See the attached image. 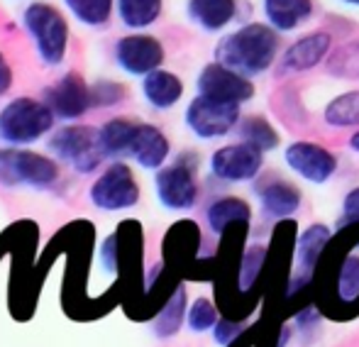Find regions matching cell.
<instances>
[{
	"instance_id": "cell-29",
	"label": "cell",
	"mask_w": 359,
	"mask_h": 347,
	"mask_svg": "<svg viewBox=\"0 0 359 347\" xmlns=\"http://www.w3.org/2000/svg\"><path fill=\"white\" fill-rule=\"evenodd\" d=\"M330 72L345 79H359V44H347L337 49L330 62Z\"/></svg>"
},
{
	"instance_id": "cell-36",
	"label": "cell",
	"mask_w": 359,
	"mask_h": 347,
	"mask_svg": "<svg viewBox=\"0 0 359 347\" xmlns=\"http://www.w3.org/2000/svg\"><path fill=\"white\" fill-rule=\"evenodd\" d=\"M13 67H10V62L5 59V54L0 52V98H3L5 93L10 90L13 86Z\"/></svg>"
},
{
	"instance_id": "cell-35",
	"label": "cell",
	"mask_w": 359,
	"mask_h": 347,
	"mask_svg": "<svg viewBox=\"0 0 359 347\" xmlns=\"http://www.w3.org/2000/svg\"><path fill=\"white\" fill-rule=\"evenodd\" d=\"M230 347H266V338L262 333H257V328L245 330V333L237 338V343L232 340Z\"/></svg>"
},
{
	"instance_id": "cell-24",
	"label": "cell",
	"mask_w": 359,
	"mask_h": 347,
	"mask_svg": "<svg viewBox=\"0 0 359 347\" xmlns=\"http://www.w3.org/2000/svg\"><path fill=\"white\" fill-rule=\"evenodd\" d=\"M115 8L125 27L144 29L159 20L161 0H115Z\"/></svg>"
},
{
	"instance_id": "cell-8",
	"label": "cell",
	"mask_w": 359,
	"mask_h": 347,
	"mask_svg": "<svg viewBox=\"0 0 359 347\" xmlns=\"http://www.w3.org/2000/svg\"><path fill=\"white\" fill-rule=\"evenodd\" d=\"M156 198L169 210H189L198 198V184L196 172L186 159H179L171 167H161L154 179Z\"/></svg>"
},
{
	"instance_id": "cell-20",
	"label": "cell",
	"mask_w": 359,
	"mask_h": 347,
	"mask_svg": "<svg viewBox=\"0 0 359 347\" xmlns=\"http://www.w3.org/2000/svg\"><path fill=\"white\" fill-rule=\"evenodd\" d=\"M137 123L125 118H113L98 128L100 147L105 157H130V144H133Z\"/></svg>"
},
{
	"instance_id": "cell-7",
	"label": "cell",
	"mask_w": 359,
	"mask_h": 347,
	"mask_svg": "<svg viewBox=\"0 0 359 347\" xmlns=\"http://www.w3.org/2000/svg\"><path fill=\"white\" fill-rule=\"evenodd\" d=\"M44 103L52 108L57 120H79L93 108V90L83 81V76L69 72L44 90Z\"/></svg>"
},
{
	"instance_id": "cell-32",
	"label": "cell",
	"mask_w": 359,
	"mask_h": 347,
	"mask_svg": "<svg viewBox=\"0 0 359 347\" xmlns=\"http://www.w3.org/2000/svg\"><path fill=\"white\" fill-rule=\"evenodd\" d=\"M90 90H93V108L118 105L125 100V88L118 81H100L95 86H90Z\"/></svg>"
},
{
	"instance_id": "cell-10",
	"label": "cell",
	"mask_w": 359,
	"mask_h": 347,
	"mask_svg": "<svg viewBox=\"0 0 359 347\" xmlns=\"http://www.w3.org/2000/svg\"><path fill=\"white\" fill-rule=\"evenodd\" d=\"M237 120H240V105L220 103L203 95H198L186 110V125L191 128V132L203 140L227 135L237 125Z\"/></svg>"
},
{
	"instance_id": "cell-34",
	"label": "cell",
	"mask_w": 359,
	"mask_h": 347,
	"mask_svg": "<svg viewBox=\"0 0 359 347\" xmlns=\"http://www.w3.org/2000/svg\"><path fill=\"white\" fill-rule=\"evenodd\" d=\"M359 223V189L350 191L342 205V225H355Z\"/></svg>"
},
{
	"instance_id": "cell-13",
	"label": "cell",
	"mask_w": 359,
	"mask_h": 347,
	"mask_svg": "<svg viewBox=\"0 0 359 347\" xmlns=\"http://www.w3.org/2000/svg\"><path fill=\"white\" fill-rule=\"evenodd\" d=\"M330 245V230L325 225H311L301 238L296 240V274L291 276L288 294L301 291L313 279L318 269V261L325 254V247Z\"/></svg>"
},
{
	"instance_id": "cell-30",
	"label": "cell",
	"mask_w": 359,
	"mask_h": 347,
	"mask_svg": "<svg viewBox=\"0 0 359 347\" xmlns=\"http://www.w3.org/2000/svg\"><path fill=\"white\" fill-rule=\"evenodd\" d=\"M266 252L262 247H255L242 257L240 261V291H250L255 281L259 279V271L264 266Z\"/></svg>"
},
{
	"instance_id": "cell-33",
	"label": "cell",
	"mask_w": 359,
	"mask_h": 347,
	"mask_svg": "<svg viewBox=\"0 0 359 347\" xmlns=\"http://www.w3.org/2000/svg\"><path fill=\"white\" fill-rule=\"evenodd\" d=\"M213 330H215V340L220 345H230L232 340H237L242 333H245L240 320H232V318H217Z\"/></svg>"
},
{
	"instance_id": "cell-14",
	"label": "cell",
	"mask_w": 359,
	"mask_h": 347,
	"mask_svg": "<svg viewBox=\"0 0 359 347\" xmlns=\"http://www.w3.org/2000/svg\"><path fill=\"white\" fill-rule=\"evenodd\" d=\"M286 162L296 174L303 179L313 181V184H325L332 174H335V157L327 152L325 147L313 142H293L286 149Z\"/></svg>"
},
{
	"instance_id": "cell-6",
	"label": "cell",
	"mask_w": 359,
	"mask_h": 347,
	"mask_svg": "<svg viewBox=\"0 0 359 347\" xmlns=\"http://www.w3.org/2000/svg\"><path fill=\"white\" fill-rule=\"evenodd\" d=\"M88 198L95 208L105 210V213L128 210L140 203V184L128 164L113 162L93 181V186L88 191Z\"/></svg>"
},
{
	"instance_id": "cell-5",
	"label": "cell",
	"mask_w": 359,
	"mask_h": 347,
	"mask_svg": "<svg viewBox=\"0 0 359 347\" xmlns=\"http://www.w3.org/2000/svg\"><path fill=\"white\" fill-rule=\"evenodd\" d=\"M49 152L79 174L95 172L105 159L98 130L88 125H67L57 130L49 140Z\"/></svg>"
},
{
	"instance_id": "cell-3",
	"label": "cell",
	"mask_w": 359,
	"mask_h": 347,
	"mask_svg": "<svg viewBox=\"0 0 359 347\" xmlns=\"http://www.w3.org/2000/svg\"><path fill=\"white\" fill-rule=\"evenodd\" d=\"M54 113L44 100L20 95L0 108V142L25 147L42 140L54 128Z\"/></svg>"
},
{
	"instance_id": "cell-11",
	"label": "cell",
	"mask_w": 359,
	"mask_h": 347,
	"mask_svg": "<svg viewBox=\"0 0 359 347\" xmlns=\"http://www.w3.org/2000/svg\"><path fill=\"white\" fill-rule=\"evenodd\" d=\"M198 95L210 100H220V103L240 105L255 95V86L247 81L242 74L232 72L230 67L215 62L201 72L198 76Z\"/></svg>"
},
{
	"instance_id": "cell-22",
	"label": "cell",
	"mask_w": 359,
	"mask_h": 347,
	"mask_svg": "<svg viewBox=\"0 0 359 347\" xmlns=\"http://www.w3.org/2000/svg\"><path fill=\"white\" fill-rule=\"evenodd\" d=\"M301 205V191L288 181H271L262 189V208L274 218H288Z\"/></svg>"
},
{
	"instance_id": "cell-28",
	"label": "cell",
	"mask_w": 359,
	"mask_h": 347,
	"mask_svg": "<svg viewBox=\"0 0 359 347\" xmlns=\"http://www.w3.org/2000/svg\"><path fill=\"white\" fill-rule=\"evenodd\" d=\"M240 135H242V142L252 144V147L262 149V152H266V149H274L276 144H279V135H276V130L271 128L264 118L242 120V123H240Z\"/></svg>"
},
{
	"instance_id": "cell-2",
	"label": "cell",
	"mask_w": 359,
	"mask_h": 347,
	"mask_svg": "<svg viewBox=\"0 0 359 347\" xmlns=\"http://www.w3.org/2000/svg\"><path fill=\"white\" fill-rule=\"evenodd\" d=\"M22 27L44 67H62L72 42L69 22L59 8L34 0L25 8Z\"/></svg>"
},
{
	"instance_id": "cell-23",
	"label": "cell",
	"mask_w": 359,
	"mask_h": 347,
	"mask_svg": "<svg viewBox=\"0 0 359 347\" xmlns=\"http://www.w3.org/2000/svg\"><path fill=\"white\" fill-rule=\"evenodd\" d=\"M250 218H252V210L242 198H220L208 208L210 230L217 235H225L235 225H247Z\"/></svg>"
},
{
	"instance_id": "cell-26",
	"label": "cell",
	"mask_w": 359,
	"mask_h": 347,
	"mask_svg": "<svg viewBox=\"0 0 359 347\" xmlns=\"http://www.w3.org/2000/svg\"><path fill=\"white\" fill-rule=\"evenodd\" d=\"M64 5L83 27H105L113 18V0H64Z\"/></svg>"
},
{
	"instance_id": "cell-15",
	"label": "cell",
	"mask_w": 359,
	"mask_h": 347,
	"mask_svg": "<svg viewBox=\"0 0 359 347\" xmlns=\"http://www.w3.org/2000/svg\"><path fill=\"white\" fill-rule=\"evenodd\" d=\"M169 140L156 125L137 123L133 144H130V157L142 169H161V164L169 157Z\"/></svg>"
},
{
	"instance_id": "cell-18",
	"label": "cell",
	"mask_w": 359,
	"mask_h": 347,
	"mask_svg": "<svg viewBox=\"0 0 359 347\" xmlns=\"http://www.w3.org/2000/svg\"><path fill=\"white\" fill-rule=\"evenodd\" d=\"M327 49H330V34L327 32L306 34V37L298 39L286 52L281 69H284V72H306V69H313L325 57Z\"/></svg>"
},
{
	"instance_id": "cell-12",
	"label": "cell",
	"mask_w": 359,
	"mask_h": 347,
	"mask_svg": "<svg viewBox=\"0 0 359 347\" xmlns=\"http://www.w3.org/2000/svg\"><path fill=\"white\" fill-rule=\"evenodd\" d=\"M210 169L222 181H250L262 169V149L247 142L227 144L213 154Z\"/></svg>"
},
{
	"instance_id": "cell-27",
	"label": "cell",
	"mask_w": 359,
	"mask_h": 347,
	"mask_svg": "<svg viewBox=\"0 0 359 347\" xmlns=\"http://www.w3.org/2000/svg\"><path fill=\"white\" fill-rule=\"evenodd\" d=\"M325 120L332 128H352V125H359V90H350V93L332 100L325 108Z\"/></svg>"
},
{
	"instance_id": "cell-25",
	"label": "cell",
	"mask_w": 359,
	"mask_h": 347,
	"mask_svg": "<svg viewBox=\"0 0 359 347\" xmlns=\"http://www.w3.org/2000/svg\"><path fill=\"white\" fill-rule=\"evenodd\" d=\"M266 18L271 20L276 29H293L298 22L311 15V0H264Z\"/></svg>"
},
{
	"instance_id": "cell-17",
	"label": "cell",
	"mask_w": 359,
	"mask_h": 347,
	"mask_svg": "<svg viewBox=\"0 0 359 347\" xmlns=\"http://www.w3.org/2000/svg\"><path fill=\"white\" fill-rule=\"evenodd\" d=\"M142 93L144 100L156 110H169L184 95V83L176 74L164 72V69H156V72L147 74L142 81Z\"/></svg>"
},
{
	"instance_id": "cell-38",
	"label": "cell",
	"mask_w": 359,
	"mask_h": 347,
	"mask_svg": "<svg viewBox=\"0 0 359 347\" xmlns=\"http://www.w3.org/2000/svg\"><path fill=\"white\" fill-rule=\"evenodd\" d=\"M345 3H352V5H359V0H345Z\"/></svg>"
},
{
	"instance_id": "cell-31",
	"label": "cell",
	"mask_w": 359,
	"mask_h": 347,
	"mask_svg": "<svg viewBox=\"0 0 359 347\" xmlns=\"http://www.w3.org/2000/svg\"><path fill=\"white\" fill-rule=\"evenodd\" d=\"M217 323V311L208 299H198L189 308V325L196 333H203V330L215 328Z\"/></svg>"
},
{
	"instance_id": "cell-1",
	"label": "cell",
	"mask_w": 359,
	"mask_h": 347,
	"mask_svg": "<svg viewBox=\"0 0 359 347\" xmlns=\"http://www.w3.org/2000/svg\"><path fill=\"white\" fill-rule=\"evenodd\" d=\"M276 49H279V37L274 29L255 22L227 34L217 44L215 54L217 62L230 67L232 72L242 74V76H252V74H259L271 67Z\"/></svg>"
},
{
	"instance_id": "cell-21",
	"label": "cell",
	"mask_w": 359,
	"mask_h": 347,
	"mask_svg": "<svg viewBox=\"0 0 359 347\" xmlns=\"http://www.w3.org/2000/svg\"><path fill=\"white\" fill-rule=\"evenodd\" d=\"M186 318V289L184 284L174 286L169 296H166L164 306L159 308L154 318V335L161 340L174 338L176 333L181 330V323Z\"/></svg>"
},
{
	"instance_id": "cell-16",
	"label": "cell",
	"mask_w": 359,
	"mask_h": 347,
	"mask_svg": "<svg viewBox=\"0 0 359 347\" xmlns=\"http://www.w3.org/2000/svg\"><path fill=\"white\" fill-rule=\"evenodd\" d=\"M335 264V279H332V304H337L340 308H355L359 301V254L355 250H347L340 254H330V259Z\"/></svg>"
},
{
	"instance_id": "cell-9",
	"label": "cell",
	"mask_w": 359,
	"mask_h": 347,
	"mask_svg": "<svg viewBox=\"0 0 359 347\" xmlns=\"http://www.w3.org/2000/svg\"><path fill=\"white\" fill-rule=\"evenodd\" d=\"M115 64L128 76H147L164 64V47L151 34H128L115 42Z\"/></svg>"
},
{
	"instance_id": "cell-19",
	"label": "cell",
	"mask_w": 359,
	"mask_h": 347,
	"mask_svg": "<svg viewBox=\"0 0 359 347\" xmlns=\"http://www.w3.org/2000/svg\"><path fill=\"white\" fill-rule=\"evenodd\" d=\"M235 0H189V18L203 29H222L235 18Z\"/></svg>"
},
{
	"instance_id": "cell-4",
	"label": "cell",
	"mask_w": 359,
	"mask_h": 347,
	"mask_svg": "<svg viewBox=\"0 0 359 347\" xmlns=\"http://www.w3.org/2000/svg\"><path fill=\"white\" fill-rule=\"evenodd\" d=\"M59 181L57 159L22 147L0 149V184L8 189H52Z\"/></svg>"
},
{
	"instance_id": "cell-37",
	"label": "cell",
	"mask_w": 359,
	"mask_h": 347,
	"mask_svg": "<svg viewBox=\"0 0 359 347\" xmlns=\"http://www.w3.org/2000/svg\"><path fill=\"white\" fill-rule=\"evenodd\" d=\"M350 144H352V149H357V152H359V132L350 140Z\"/></svg>"
}]
</instances>
